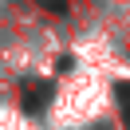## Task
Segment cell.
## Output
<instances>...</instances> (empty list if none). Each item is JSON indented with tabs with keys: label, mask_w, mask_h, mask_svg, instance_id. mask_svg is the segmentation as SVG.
I'll return each mask as SVG.
<instances>
[{
	"label": "cell",
	"mask_w": 130,
	"mask_h": 130,
	"mask_svg": "<svg viewBox=\"0 0 130 130\" xmlns=\"http://www.w3.org/2000/svg\"><path fill=\"white\" fill-rule=\"evenodd\" d=\"M118 99H122V110H126V126H130V83L118 87Z\"/></svg>",
	"instance_id": "cell-2"
},
{
	"label": "cell",
	"mask_w": 130,
	"mask_h": 130,
	"mask_svg": "<svg viewBox=\"0 0 130 130\" xmlns=\"http://www.w3.org/2000/svg\"><path fill=\"white\" fill-rule=\"evenodd\" d=\"M47 95H51V83H24V110L36 114L43 103H47Z\"/></svg>",
	"instance_id": "cell-1"
},
{
	"label": "cell",
	"mask_w": 130,
	"mask_h": 130,
	"mask_svg": "<svg viewBox=\"0 0 130 130\" xmlns=\"http://www.w3.org/2000/svg\"><path fill=\"white\" fill-rule=\"evenodd\" d=\"M40 4H43V8H51V12H63V8H67V0H40Z\"/></svg>",
	"instance_id": "cell-3"
}]
</instances>
